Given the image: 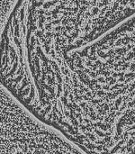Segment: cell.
I'll use <instances>...</instances> for the list:
<instances>
[{"label": "cell", "instance_id": "cell-1", "mask_svg": "<svg viewBox=\"0 0 135 154\" xmlns=\"http://www.w3.org/2000/svg\"><path fill=\"white\" fill-rule=\"evenodd\" d=\"M80 55L96 84L135 111V14L83 46Z\"/></svg>", "mask_w": 135, "mask_h": 154}, {"label": "cell", "instance_id": "cell-2", "mask_svg": "<svg viewBox=\"0 0 135 154\" xmlns=\"http://www.w3.org/2000/svg\"><path fill=\"white\" fill-rule=\"evenodd\" d=\"M67 27L91 42L135 14V0H52Z\"/></svg>", "mask_w": 135, "mask_h": 154}]
</instances>
